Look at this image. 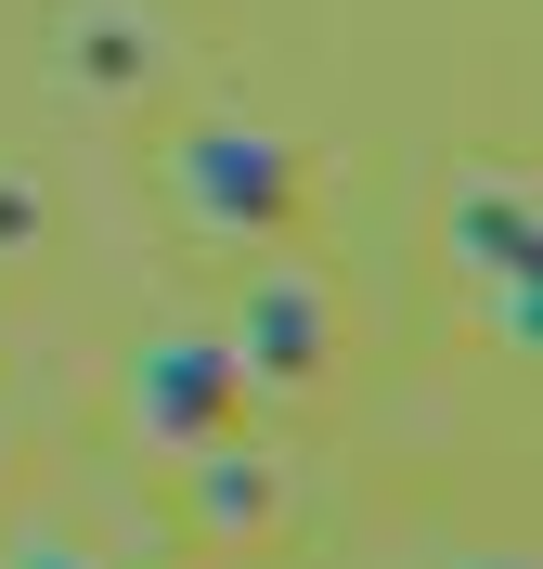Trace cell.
<instances>
[{"instance_id": "6da1fadb", "label": "cell", "mask_w": 543, "mask_h": 569, "mask_svg": "<svg viewBox=\"0 0 543 569\" xmlns=\"http://www.w3.org/2000/svg\"><path fill=\"white\" fill-rule=\"evenodd\" d=\"M169 194L194 208V233L259 247V233L298 220V142L259 130V117H194V130L169 142Z\"/></svg>"}, {"instance_id": "7a4b0ae2", "label": "cell", "mask_w": 543, "mask_h": 569, "mask_svg": "<svg viewBox=\"0 0 543 569\" xmlns=\"http://www.w3.org/2000/svg\"><path fill=\"white\" fill-rule=\"evenodd\" d=\"M531 169H466L453 181V259L479 272V298H492V323H505V350H531L543 323V233H531Z\"/></svg>"}, {"instance_id": "3957f363", "label": "cell", "mask_w": 543, "mask_h": 569, "mask_svg": "<svg viewBox=\"0 0 543 569\" xmlns=\"http://www.w3.org/2000/svg\"><path fill=\"white\" fill-rule=\"evenodd\" d=\"M247 376H233V350H220L208 323H169V337H143V362H130V427H143L155 453H208V440H247Z\"/></svg>"}, {"instance_id": "277c9868", "label": "cell", "mask_w": 543, "mask_h": 569, "mask_svg": "<svg viewBox=\"0 0 543 569\" xmlns=\"http://www.w3.org/2000/svg\"><path fill=\"white\" fill-rule=\"evenodd\" d=\"M233 376L247 389H324L336 376V284L298 272V259H272V272L247 284V311H233Z\"/></svg>"}, {"instance_id": "5b68a950", "label": "cell", "mask_w": 543, "mask_h": 569, "mask_svg": "<svg viewBox=\"0 0 543 569\" xmlns=\"http://www.w3.org/2000/svg\"><path fill=\"white\" fill-rule=\"evenodd\" d=\"M155 66H169L155 0H66V13H52V78L91 91V104H143Z\"/></svg>"}, {"instance_id": "8992f818", "label": "cell", "mask_w": 543, "mask_h": 569, "mask_svg": "<svg viewBox=\"0 0 543 569\" xmlns=\"http://www.w3.org/2000/svg\"><path fill=\"white\" fill-rule=\"evenodd\" d=\"M194 466V518H208V531H259V518H272V466L247 453V440H208V453H181Z\"/></svg>"}, {"instance_id": "52a82bcc", "label": "cell", "mask_w": 543, "mask_h": 569, "mask_svg": "<svg viewBox=\"0 0 543 569\" xmlns=\"http://www.w3.org/2000/svg\"><path fill=\"white\" fill-rule=\"evenodd\" d=\"M39 233H52V181H39L27 156H0V259H27Z\"/></svg>"}, {"instance_id": "ba28073f", "label": "cell", "mask_w": 543, "mask_h": 569, "mask_svg": "<svg viewBox=\"0 0 543 569\" xmlns=\"http://www.w3.org/2000/svg\"><path fill=\"white\" fill-rule=\"evenodd\" d=\"M13 569H78V557H52V543H27V557H13Z\"/></svg>"}]
</instances>
